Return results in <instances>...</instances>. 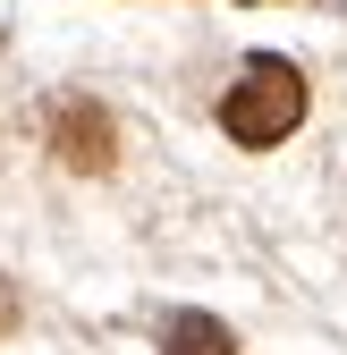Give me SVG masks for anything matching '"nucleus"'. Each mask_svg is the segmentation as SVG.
Segmentation results:
<instances>
[{
    "label": "nucleus",
    "instance_id": "f257e3e1",
    "mask_svg": "<svg viewBox=\"0 0 347 355\" xmlns=\"http://www.w3.org/2000/svg\"><path fill=\"white\" fill-rule=\"evenodd\" d=\"M296 119H305V76H296L288 60H246V76L221 94V127L237 144H280V136H296Z\"/></svg>",
    "mask_w": 347,
    "mask_h": 355
},
{
    "label": "nucleus",
    "instance_id": "f03ea898",
    "mask_svg": "<svg viewBox=\"0 0 347 355\" xmlns=\"http://www.w3.org/2000/svg\"><path fill=\"white\" fill-rule=\"evenodd\" d=\"M51 127H60V161H76V169H102L110 161V119L94 102H60Z\"/></svg>",
    "mask_w": 347,
    "mask_h": 355
},
{
    "label": "nucleus",
    "instance_id": "7ed1b4c3",
    "mask_svg": "<svg viewBox=\"0 0 347 355\" xmlns=\"http://www.w3.org/2000/svg\"><path fill=\"white\" fill-rule=\"evenodd\" d=\"M161 355H237V338L212 313H161Z\"/></svg>",
    "mask_w": 347,
    "mask_h": 355
},
{
    "label": "nucleus",
    "instance_id": "20e7f679",
    "mask_svg": "<svg viewBox=\"0 0 347 355\" xmlns=\"http://www.w3.org/2000/svg\"><path fill=\"white\" fill-rule=\"evenodd\" d=\"M0 322H9V288H0Z\"/></svg>",
    "mask_w": 347,
    "mask_h": 355
}]
</instances>
